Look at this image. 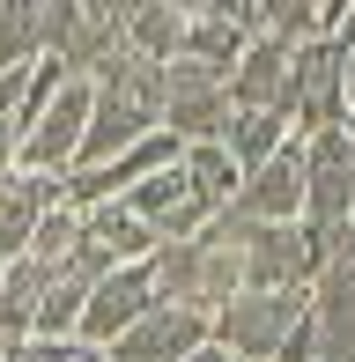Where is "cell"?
Returning a JSON list of instances; mask_svg holds the SVG:
<instances>
[{
    "mask_svg": "<svg viewBox=\"0 0 355 362\" xmlns=\"http://www.w3.org/2000/svg\"><path fill=\"white\" fill-rule=\"evenodd\" d=\"M149 303H156L149 259H134V267H111L104 281L89 288V303H82V325H74V333H82V340H96V348H111V340H119V333H126V325H134Z\"/></svg>",
    "mask_w": 355,
    "mask_h": 362,
    "instance_id": "obj_11",
    "label": "cell"
},
{
    "mask_svg": "<svg viewBox=\"0 0 355 362\" xmlns=\"http://www.w3.org/2000/svg\"><path fill=\"white\" fill-rule=\"evenodd\" d=\"M326 244L303 222H245L237 229V267H245V288H311Z\"/></svg>",
    "mask_w": 355,
    "mask_h": 362,
    "instance_id": "obj_5",
    "label": "cell"
},
{
    "mask_svg": "<svg viewBox=\"0 0 355 362\" xmlns=\"http://www.w3.org/2000/svg\"><path fill=\"white\" fill-rule=\"evenodd\" d=\"M303 141V229H311L326 252H341V229L355 215V134L326 126V134H296Z\"/></svg>",
    "mask_w": 355,
    "mask_h": 362,
    "instance_id": "obj_2",
    "label": "cell"
},
{
    "mask_svg": "<svg viewBox=\"0 0 355 362\" xmlns=\"http://www.w3.org/2000/svg\"><path fill=\"white\" fill-rule=\"evenodd\" d=\"M89 81H59L52 104L15 134V170H37V177H67L74 170V148H82V126H89Z\"/></svg>",
    "mask_w": 355,
    "mask_h": 362,
    "instance_id": "obj_6",
    "label": "cell"
},
{
    "mask_svg": "<svg viewBox=\"0 0 355 362\" xmlns=\"http://www.w3.org/2000/svg\"><path fill=\"white\" fill-rule=\"evenodd\" d=\"M200 340H207V318H200V310H185V303H149V310H141V318L104 348V362H178V355L200 348Z\"/></svg>",
    "mask_w": 355,
    "mask_h": 362,
    "instance_id": "obj_10",
    "label": "cell"
},
{
    "mask_svg": "<svg viewBox=\"0 0 355 362\" xmlns=\"http://www.w3.org/2000/svg\"><path fill=\"white\" fill-rule=\"evenodd\" d=\"M178 170H185L192 200H200L207 215H222V207L237 200V185H245V170L230 163V148H222V141H192V148H178Z\"/></svg>",
    "mask_w": 355,
    "mask_h": 362,
    "instance_id": "obj_16",
    "label": "cell"
},
{
    "mask_svg": "<svg viewBox=\"0 0 355 362\" xmlns=\"http://www.w3.org/2000/svg\"><path fill=\"white\" fill-rule=\"evenodd\" d=\"M45 207H59V177H37V170L0 177V267L30 252V229H37Z\"/></svg>",
    "mask_w": 355,
    "mask_h": 362,
    "instance_id": "obj_14",
    "label": "cell"
},
{
    "mask_svg": "<svg viewBox=\"0 0 355 362\" xmlns=\"http://www.w3.org/2000/svg\"><path fill=\"white\" fill-rule=\"evenodd\" d=\"M311 310V288H237L230 303L207 318V340L237 362H274V348L289 340V325Z\"/></svg>",
    "mask_w": 355,
    "mask_h": 362,
    "instance_id": "obj_3",
    "label": "cell"
},
{
    "mask_svg": "<svg viewBox=\"0 0 355 362\" xmlns=\"http://www.w3.org/2000/svg\"><path fill=\"white\" fill-rule=\"evenodd\" d=\"M311 325H318V362H355V244L318 259V274H311Z\"/></svg>",
    "mask_w": 355,
    "mask_h": 362,
    "instance_id": "obj_8",
    "label": "cell"
},
{
    "mask_svg": "<svg viewBox=\"0 0 355 362\" xmlns=\"http://www.w3.org/2000/svg\"><path fill=\"white\" fill-rule=\"evenodd\" d=\"M281 119H289V134H326V126H348V104H341V37L296 45Z\"/></svg>",
    "mask_w": 355,
    "mask_h": 362,
    "instance_id": "obj_7",
    "label": "cell"
},
{
    "mask_svg": "<svg viewBox=\"0 0 355 362\" xmlns=\"http://www.w3.org/2000/svg\"><path fill=\"white\" fill-rule=\"evenodd\" d=\"M289 67H296V45L260 30L230 67V111H281L289 104Z\"/></svg>",
    "mask_w": 355,
    "mask_h": 362,
    "instance_id": "obj_13",
    "label": "cell"
},
{
    "mask_svg": "<svg viewBox=\"0 0 355 362\" xmlns=\"http://www.w3.org/2000/svg\"><path fill=\"white\" fill-rule=\"evenodd\" d=\"M126 207L156 229V244H178V237H200V229H207V207L192 200V185H185V170H178V163L149 170L134 192H126Z\"/></svg>",
    "mask_w": 355,
    "mask_h": 362,
    "instance_id": "obj_12",
    "label": "cell"
},
{
    "mask_svg": "<svg viewBox=\"0 0 355 362\" xmlns=\"http://www.w3.org/2000/svg\"><path fill=\"white\" fill-rule=\"evenodd\" d=\"M23 362H104V348L82 333H59V340H23Z\"/></svg>",
    "mask_w": 355,
    "mask_h": 362,
    "instance_id": "obj_21",
    "label": "cell"
},
{
    "mask_svg": "<svg viewBox=\"0 0 355 362\" xmlns=\"http://www.w3.org/2000/svg\"><path fill=\"white\" fill-rule=\"evenodd\" d=\"M230 126V74L207 59H163V134L178 148L222 141Z\"/></svg>",
    "mask_w": 355,
    "mask_h": 362,
    "instance_id": "obj_4",
    "label": "cell"
},
{
    "mask_svg": "<svg viewBox=\"0 0 355 362\" xmlns=\"http://www.w3.org/2000/svg\"><path fill=\"white\" fill-rule=\"evenodd\" d=\"M149 281H156V303H185V310H200V318H215V310L245 288V267H237V244L207 222L200 237L156 244L149 252Z\"/></svg>",
    "mask_w": 355,
    "mask_h": 362,
    "instance_id": "obj_1",
    "label": "cell"
},
{
    "mask_svg": "<svg viewBox=\"0 0 355 362\" xmlns=\"http://www.w3.org/2000/svg\"><path fill=\"white\" fill-rule=\"evenodd\" d=\"M82 244H96L111 267H134V259L156 252V229L141 222L126 200H104V207H89V215H82Z\"/></svg>",
    "mask_w": 355,
    "mask_h": 362,
    "instance_id": "obj_15",
    "label": "cell"
},
{
    "mask_svg": "<svg viewBox=\"0 0 355 362\" xmlns=\"http://www.w3.org/2000/svg\"><path fill=\"white\" fill-rule=\"evenodd\" d=\"M281 141H289V119H281V111H230V126H222V148H230L237 170H260Z\"/></svg>",
    "mask_w": 355,
    "mask_h": 362,
    "instance_id": "obj_18",
    "label": "cell"
},
{
    "mask_svg": "<svg viewBox=\"0 0 355 362\" xmlns=\"http://www.w3.org/2000/svg\"><path fill=\"white\" fill-rule=\"evenodd\" d=\"M230 215H245V222H296V215H303V141H296V134L274 148L260 170H245Z\"/></svg>",
    "mask_w": 355,
    "mask_h": 362,
    "instance_id": "obj_9",
    "label": "cell"
},
{
    "mask_svg": "<svg viewBox=\"0 0 355 362\" xmlns=\"http://www.w3.org/2000/svg\"><path fill=\"white\" fill-rule=\"evenodd\" d=\"M178 362H237V355H222L215 340H200V348H192V355H178Z\"/></svg>",
    "mask_w": 355,
    "mask_h": 362,
    "instance_id": "obj_23",
    "label": "cell"
},
{
    "mask_svg": "<svg viewBox=\"0 0 355 362\" xmlns=\"http://www.w3.org/2000/svg\"><path fill=\"white\" fill-rule=\"evenodd\" d=\"M74 244H82V215H74V207H45L37 229H30V259H37V267H59Z\"/></svg>",
    "mask_w": 355,
    "mask_h": 362,
    "instance_id": "obj_20",
    "label": "cell"
},
{
    "mask_svg": "<svg viewBox=\"0 0 355 362\" xmlns=\"http://www.w3.org/2000/svg\"><path fill=\"white\" fill-rule=\"evenodd\" d=\"M341 37V104H348V134H355V23L333 30Z\"/></svg>",
    "mask_w": 355,
    "mask_h": 362,
    "instance_id": "obj_22",
    "label": "cell"
},
{
    "mask_svg": "<svg viewBox=\"0 0 355 362\" xmlns=\"http://www.w3.org/2000/svg\"><path fill=\"white\" fill-rule=\"evenodd\" d=\"M37 303H45V267L23 252V259H8V267H0V340H8V348H23V340H30Z\"/></svg>",
    "mask_w": 355,
    "mask_h": 362,
    "instance_id": "obj_17",
    "label": "cell"
},
{
    "mask_svg": "<svg viewBox=\"0 0 355 362\" xmlns=\"http://www.w3.org/2000/svg\"><path fill=\"white\" fill-rule=\"evenodd\" d=\"M52 0H0V59H37Z\"/></svg>",
    "mask_w": 355,
    "mask_h": 362,
    "instance_id": "obj_19",
    "label": "cell"
}]
</instances>
